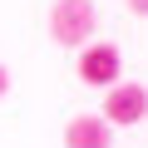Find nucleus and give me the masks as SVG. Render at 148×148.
<instances>
[{"label":"nucleus","instance_id":"obj_1","mask_svg":"<svg viewBox=\"0 0 148 148\" xmlns=\"http://www.w3.org/2000/svg\"><path fill=\"white\" fill-rule=\"evenodd\" d=\"M94 25H99L94 0H54V10H49V40L64 49H84L94 40Z\"/></svg>","mask_w":148,"mask_h":148},{"label":"nucleus","instance_id":"obj_2","mask_svg":"<svg viewBox=\"0 0 148 148\" xmlns=\"http://www.w3.org/2000/svg\"><path fill=\"white\" fill-rule=\"evenodd\" d=\"M104 119L114 123V128H133V123H143L148 119V89L138 84V79H119L114 89H104Z\"/></svg>","mask_w":148,"mask_h":148},{"label":"nucleus","instance_id":"obj_3","mask_svg":"<svg viewBox=\"0 0 148 148\" xmlns=\"http://www.w3.org/2000/svg\"><path fill=\"white\" fill-rule=\"evenodd\" d=\"M79 79L89 84V89H114L119 84V74H123V54H119V45H94L89 40V49H79Z\"/></svg>","mask_w":148,"mask_h":148},{"label":"nucleus","instance_id":"obj_4","mask_svg":"<svg viewBox=\"0 0 148 148\" xmlns=\"http://www.w3.org/2000/svg\"><path fill=\"white\" fill-rule=\"evenodd\" d=\"M64 148H114V123L104 114H74L64 128Z\"/></svg>","mask_w":148,"mask_h":148},{"label":"nucleus","instance_id":"obj_5","mask_svg":"<svg viewBox=\"0 0 148 148\" xmlns=\"http://www.w3.org/2000/svg\"><path fill=\"white\" fill-rule=\"evenodd\" d=\"M5 89H10V69L0 64V99H5Z\"/></svg>","mask_w":148,"mask_h":148},{"label":"nucleus","instance_id":"obj_6","mask_svg":"<svg viewBox=\"0 0 148 148\" xmlns=\"http://www.w3.org/2000/svg\"><path fill=\"white\" fill-rule=\"evenodd\" d=\"M128 10L133 15H148V0H128Z\"/></svg>","mask_w":148,"mask_h":148}]
</instances>
